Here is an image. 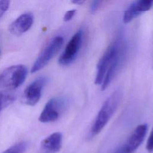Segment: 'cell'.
Here are the masks:
<instances>
[{
  "mask_svg": "<svg viewBox=\"0 0 153 153\" xmlns=\"http://www.w3.org/2000/svg\"><path fill=\"white\" fill-rule=\"evenodd\" d=\"M123 92L117 89L106 99L99 111L91 128V134L95 136L99 134L109 122L118 108L122 99Z\"/></svg>",
  "mask_w": 153,
  "mask_h": 153,
  "instance_id": "6da1fadb",
  "label": "cell"
},
{
  "mask_svg": "<svg viewBox=\"0 0 153 153\" xmlns=\"http://www.w3.org/2000/svg\"><path fill=\"white\" fill-rule=\"evenodd\" d=\"M27 69L23 65L11 66L0 74V87L6 91L17 88L25 81Z\"/></svg>",
  "mask_w": 153,
  "mask_h": 153,
  "instance_id": "7a4b0ae2",
  "label": "cell"
},
{
  "mask_svg": "<svg viewBox=\"0 0 153 153\" xmlns=\"http://www.w3.org/2000/svg\"><path fill=\"white\" fill-rule=\"evenodd\" d=\"M123 42L124 41H123L121 38L117 39L108 47L106 51L99 60L97 65L96 74L94 80L96 84L101 85L102 84L109 66Z\"/></svg>",
  "mask_w": 153,
  "mask_h": 153,
  "instance_id": "3957f363",
  "label": "cell"
},
{
  "mask_svg": "<svg viewBox=\"0 0 153 153\" xmlns=\"http://www.w3.org/2000/svg\"><path fill=\"white\" fill-rule=\"evenodd\" d=\"M67 106L68 101L65 98H51L45 104L39 117V121L44 123L56 121L62 115Z\"/></svg>",
  "mask_w": 153,
  "mask_h": 153,
  "instance_id": "277c9868",
  "label": "cell"
},
{
  "mask_svg": "<svg viewBox=\"0 0 153 153\" xmlns=\"http://www.w3.org/2000/svg\"><path fill=\"white\" fill-rule=\"evenodd\" d=\"M63 42L64 39L62 36H57L54 37L35 60L31 68V73H35L44 68L59 52Z\"/></svg>",
  "mask_w": 153,
  "mask_h": 153,
  "instance_id": "5b68a950",
  "label": "cell"
},
{
  "mask_svg": "<svg viewBox=\"0 0 153 153\" xmlns=\"http://www.w3.org/2000/svg\"><path fill=\"white\" fill-rule=\"evenodd\" d=\"M127 58V47L124 42L114 57L101 84L102 90H105L122 69Z\"/></svg>",
  "mask_w": 153,
  "mask_h": 153,
  "instance_id": "8992f818",
  "label": "cell"
},
{
  "mask_svg": "<svg viewBox=\"0 0 153 153\" xmlns=\"http://www.w3.org/2000/svg\"><path fill=\"white\" fill-rule=\"evenodd\" d=\"M82 41V31L78 30L71 38L64 51L59 59V63L62 66H67L72 63L76 59Z\"/></svg>",
  "mask_w": 153,
  "mask_h": 153,
  "instance_id": "52a82bcc",
  "label": "cell"
},
{
  "mask_svg": "<svg viewBox=\"0 0 153 153\" xmlns=\"http://www.w3.org/2000/svg\"><path fill=\"white\" fill-rule=\"evenodd\" d=\"M47 82V78L39 76L31 82L23 92L24 102L29 106H35L40 100L42 90Z\"/></svg>",
  "mask_w": 153,
  "mask_h": 153,
  "instance_id": "ba28073f",
  "label": "cell"
},
{
  "mask_svg": "<svg viewBox=\"0 0 153 153\" xmlns=\"http://www.w3.org/2000/svg\"><path fill=\"white\" fill-rule=\"evenodd\" d=\"M148 130V125L142 124L137 126L121 148L123 153H132L143 142Z\"/></svg>",
  "mask_w": 153,
  "mask_h": 153,
  "instance_id": "9c48e42d",
  "label": "cell"
},
{
  "mask_svg": "<svg viewBox=\"0 0 153 153\" xmlns=\"http://www.w3.org/2000/svg\"><path fill=\"white\" fill-rule=\"evenodd\" d=\"M153 7V0H135L125 11L123 22L127 24L141 13L149 10Z\"/></svg>",
  "mask_w": 153,
  "mask_h": 153,
  "instance_id": "30bf717a",
  "label": "cell"
},
{
  "mask_svg": "<svg viewBox=\"0 0 153 153\" xmlns=\"http://www.w3.org/2000/svg\"><path fill=\"white\" fill-rule=\"evenodd\" d=\"M33 23V16L32 14L29 13L22 14L10 25L9 31L14 35H21L31 27Z\"/></svg>",
  "mask_w": 153,
  "mask_h": 153,
  "instance_id": "8fae6325",
  "label": "cell"
},
{
  "mask_svg": "<svg viewBox=\"0 0 153 153\" xmlns=\"http://www.w3.org/2000/svg\"><path fill=\"white\" fill-rule=\"evenodd\" d=\"M62 134L54 132L44 139L41 142L40 153H57L62 146Z\"/></svg>",
  "mask_w": 153,
  "mask_h": 153,
  "instance_id": "7c38bea8",
  "label": "cell"
},
{
  "mask_svg": "<svg viewBox=\"0 0 153 153\" xmlns=\"http://www.w3.org/2000/svg\"><path fill=\"white\" fill-rule=\"evenodd\" d=\"M16 99V97L6 91H0V113L7 107L12 104Z\"/></svg>",
  "mask_w": 153,
  "mask_h": 153,
  "instance_id": "4fadbf2b",
  "label": "cell"
},
{
  "mask_svg": "<svg viewBox=\"0 0 153 153\" xmlns=\"http://www.w3.org/2000/svg\"><path fill=\"white\" fill-rule=\"evenodd\" d=\"M28 143L26 141L19 142L12 145L2 153H23L27 149Z\"/></svg>",
  "mask_w": 153,
  "mask_h": 153,
  "instance_id": "5bb4252c",
  "label": "cell"
},
{
  "mask_svg": "<svg viewBox=\"0 0 153 153\" xmlns=\"http://www.w3.org/2000/svg\"><path fill=\"white\" fill-rule=\"evenodd\" d=\"M10 4V0H0V19L8 10Z\"/></svg>",
  "mask_w": 153,
  "mask_h": 153,
  "instance_id": "9a60e30c",
  "label": "cell"
},
{
  "mask_svg": "<svg viewBox=\"0 0 153 153\" xmlns=\"http://www.w3.org/2000/svg\"><path fill=\"white\" fill-rule=\"evenodd\" d=\"M146 149L148 152H151L153 151V127L150 133L149 137L146 143Z\"/></svg>",
  "mask_w": 153,
  "mask_h": 153,
  "instance_id": "2e32d148",
  "label": "cell"
},
{
  "mask_svg": "<svg viewBox=\"0 0 153 153\" xmlns=\"http://www.w3.org/2000/svg\"><path fill=\"white\" fill-rule=\"evenodd\" d=\"M102 1L103 0H93L91 4V11L92 13H94L97 10Z\"/></svg>",
  "mask_w": 153,
  "mask_h": 153,
  "instance_id": "e0dca14e",
  "label": "cell"
},
{
  "mask_svg": "<svg viewBox=\"0 0 153 153\" xmlns=\"http://www.w3.org/2000/svg\"><path fill=\"white\" fill-rule=\"evenodd\" d=\"M75 13H76L75 10H69V11H66V13H65V14L63 17V20L65 22H68V21L71 20L74 16Z\"/></svg>",
  "mask_w": 153,
  "mask_h": 153,
  "instance_id": "ac0fdd59",
  "label": "cell"
},
{
  "mask_svg": "<svg viewBox=\"0 0 153 153\" xmlns=\"http://www.w3.org/2000/svg\"><path fill=\"white\" fill-rule=\"evenodd\" d=\"M85 1V0H71V2H72L73 4L80 5V4H82Z\"/></svg>",
  "mask_w": 153,
  "mask_h": 153,
  "instance_id": "d6986e66",
  "label": "cell"
},
{
  "mask_svg": "<svg viewBox=\"0 0 153 153\" xmlns=\"http://www.w3.org/2000/svg\"><path fill=\"white\" fill-rule=\"evenodd\" d=\"M115 153H123V151L121 150V149H119L118 151H117Z\"/></svg>",
  "mask_w": 153,
  "mask_h": 153,
  "instance_id": "ffe728a7",
  "label": "cell"
},
{
  "mask_svg": "<svg viewBox=\"0 0 153 153\" xmlns=\"http://www.w3.org/2000/svg\"><path fill=\"white\" fill-rule=\"evenodd\" d=\"M152 68H153V62H152Z\"/></svg>",
  "mask_w": 153,
  "mask_h": 153,
  "instance_id": "44dd1931",
  "label": "cell"
},
{
  "mask_svg": "<svg viewBox=\"0 0 153 153\" xmlns=\"http://www.w3.org/2000/svg\"><path fill=\"white\" fill-rule=\"evenodd\" d=\"M0 54H1V50H0Z\"/></svg>",
  "mask_w": 153,
  "mask_h": 153,
  "instance_id": "7402d4cb",
  "label": "cell"
}]
</instances>
